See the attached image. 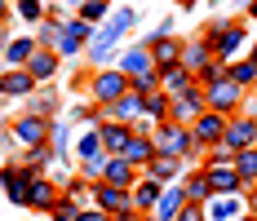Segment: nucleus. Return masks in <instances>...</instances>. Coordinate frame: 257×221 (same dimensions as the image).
<instances>
[{"label":"nucleus","mask_w":257,"mask_h":221,"mask_svg":"<svg viewBox=\"0 0 257 221\" xmlns=\"http://www.w3.org/2000/svg\"><path fill=\"white\" fill-rule=\"evenodd\" d=\"M76 14H80V18H84V23H93V27H102L106 18H111V0H84V5H80Z\"/></svg>","instance_id":"34"},{"label":"nucleus","mask_w":257,"mask_h":221,"mask_svg":"<svg viewBox=\"0 0 257 221\" xmlns=\"http://www.w3.org/2000/svg\"><path fill=\"white\" fill-rule=\"evenodd\" d=\"M138 221H160V217H151V212H147V217H138Z\"/></svg>","instance_id":"51"},{"label":"nucleus","mask_w":257,"mask_h":221,"mask_svg":"<svg viewBox=\"0 0 257 221\" xmlns=\"http://www.w3.org/2000/svg\"><path fill=\"white\" fill-rule=\"evenodd\" d=\"M222 75H226V62H222V58H213V62H208L204 71L195 75V84H200V89H208V84H217Z\"/></svg>","instance_id":"40"},{"label":"nucleus","mask_w":257,"mask_h":221,"mask_svg":"<svg viewBox=\"0 0 257 221\" xmlns=\"http://www.w3.org/2000/svg\"><path fill=\"white\" fill-rule=\"evenodd\" d=\"M58 67H62V58H58L53 49H36L31 62H27V75H31L36 84H49L53 75H58Z\"/></svg>","instance_id":"23"},{"label":"nucleus","mask_w":257,"mask_h":221,"mask_svg":"<svg viewBox=\"0 0 257 221\" xmlns=\"http://www.w3.org/2000/svg\"><path fill=\"white\" fill-rule=\"evenodd\" d=\"M244 18H253V23H257V0L248 5V9H244Z\"/></svg>","instance_id":"48"},{"label":"nucleus","mask_w":257,"mask_h":221,"mask_svg":"<svg viewBox=\"0 0 257 221\" xmlns=\"http://www.w3.org/2000/svg\"><path fill=\"white\" fill-rule=\"evenodd\" d=\"M213 62V49H208V36H191V40H182V67L191 75H200Z\"/></svg>","instance_id":"16"},{"label":"nucleus","mask_w":257,"mask_h":221,"mask_svg":"<svg viewBox=\"0 0 257 221\" xmlns=\"http://www.w3.org/2000/svg\"><path fill=\"white\" fill-rule=\"evenodd\" d=\"M98 133H102V150L106 155H124V146L133 142V124H115V120H106V124H98Z\"/></svg>","instance_id":"19"},{"label":"nucleus","mask_w":257,"mask_h":221,"mask_svg":"<svg viewBox=\"0 0 257 221\" xmlns=\"http://www.w3.org/2000/svg\"><path fill=\"white\" fill-rule=\"evenodd\" d=\"M226 75H231L244 93H253V89H257V67L248 62V58H235V62H226Z\"/></svg>","instance_id":"30"},{"label":"nucleus","mask_w":257,"mask_h":221,"mask_svg":"<svg viewBox=\"0 0 257 221\" xmlns=\"http://www.w3.org/2000/svg\"><path fill=\"white\" fill-rule=\"evenodd\" d=\"M204 98H208V111H217V115H239L244 102H248V93L235 84L231 75H222L217 84H208V89H204Z\"/></svg>","instance_id":"5"},{"label":"nucleus","mask_w":257,"mask_h":221,"mask_svg":"<svg viewBox=\"0 0 257 221\" xmlns=\"http://www.w3.org/2000/svg\"><path fill=\"white\" fill-rule=\"evenodd\" d=\"M173 5H182V9H195V5H200V0H173Z\"/></svg>","instance_id":"50"},{"label":"nucleus","mask_w":257,"mask_h":221,"mask_svg":"<svg viewBox=\"0 0 257 221\" xmlns=\"http://www.w3.org/2000/svg\"><path fill=\"white\" fill-rule=\"evenodd\" d=\"M53 106H58V93L40 84V93L27 98V115H40V120H53Z\"/></svg>","instance_id":"32"},{"label":"nucleus","mask_w":257,"mask_h":221,"mask_svg":"<svg viewBox=\"0 0 257 221\" xmlns=\"http://www.w3.org/2000/svg\"><path fill=\"white\" fill-rule=\"evenodd\" d=\"M0 75H5V67H0Z\"/></svg>","instance_id":"55"},{"label":"nucleus","mask_w":257,"mask_h":221,"mask_svg":"<svg viewBox=\"0 0 257 221\" xmlns=\"http://www.w3.org/2000/svg\"><path fill=\"white\" fill-rule=\"evenodd\" d=\"M93 155H106V150H102V133H98V128L80 133V142H76V159H93Z\"/></svg>","instance_id":"35"},{"label":"nucleus","mask_w":257,"mask_h":221,"mask_svg":"<svg viewBox=\"0 0 257 221\" xmlns=\"http://www.w3.org/2000/svg\"><path fill=\"white\" fill-rule=\"evenodd\" d=\"M80 221H111L102 208H80Z\"/></svg>","instance_id":"44"},{"label":"nucleus","mask_w":257,"mask_h":221,"mask_svg":"<svg viewBox=\"0 0 257 221\" xmlns=\"http://www.w3.org/2000/svg\"><path fill=\"white\" fill-rule=\"evenodd\" d=\"M204 111H208L204 89H191V93H182V98H169V120L173 124H186V128H191Z\"/></svg>","instance_id":"10"},{"label":"nucleus","mask_w":257,"mask_h":221,"mask_svg":"<svg viewBox=\"0 0 257 221\" xmlns=\"http://www.w3.org/2000/svg\"><path fill=\"white\" fill-rule=\"evenodd\" d=\"M244 5H253V0H244Z\"/></svg>","instance_id":"54"},{"label":"nucleus","mask_w":257,"mask_h":221,"mask_svg":"<svg viewBox=\"0 0 257 221\" xmlns=\"http://www.w3.org/2000/svg\"><path fill=\"white\" fill-rule=\"evenodd\" d=\"M138 23V9L133 5H120V9H111V18L98 27V36H93V45H89V62H93V71H102L106 62H111V53H115V40L128 36Z\"/></svg>","instance_id":"1"},{"label":"nucleus","mask_w":257,"mask_h":221,"mask_svg":"<svg viewBox=\"0 0 257 221\" xmlns=\"http://www.w3.org/2000/svg\"><path fill=\"white\" fill-rule=\"evenodd\" d=\"M5 18H14V5H9V0H0V23H5Z\"/></svg>","instance_id":"45"},{"label":"nucleus","mask_w":257,"mask_h":221,"mask_svg":"<svg viewBox=\"0 0 257 221\" xmlns=\"http://www.w3.org/2000/svg\"><path fill=\"white\" fill-rule=\"evenodd\" d=\"M160 190H164V186H160L155 177H147V172L138 177V186H133V208H138V217L155 212V199H160Z\"/></svg>","instance_id":"26"},{"label":"nucleus","mask_w":257,"mask_h":221,"mask_svg":"<svg viewBox=\"0 0 257 221\" xmlns=\"http://www.w3.org/2000/svg\"><path fill=\"white\" fill-rule=\"evenodd\" d=\"M45 14H49V5H45V0H14V18H23L31 31L45 23Z\"/></svg>","instance_id":"31"},{"label":"nucleus","mask_w":257,"mask_h":221,"mask_svg":"<svg viewBox=\"0 0 257 221\" xmlns=\"http://www.w3.org/2000/svg\"><path fill=\"white\" fill-rule=\"evenodd\" d=\"M204 212H208V221H239V217H248L244 195H213L204 203Z\"/></svg>","instance_id":"15"},{"label":"nucleus","mask_w":257,"mask_h":221,"mask_svg":"<svg viewBox=\"0 0 257 221\" xmlns=\"http://www.w3.org/2000/svg\"><path fill=\"white\" fill-rule=\"evenodd\" d=\"M31 177H36V172H27L23 164H5V168H0V190L9 195V203L27 208V195H31Z\"/></svg>","instance_id":"11"},{"label":"nucleus","mask_w":257,"mask_h":221,"mask_svg":"<svg viewBox=\"0 0 257 221\" xmlns=\"http://www.w3.org/2000/svg\"><path fill=\"white\" fill-rule=\"evenodd\" d=\"M124 159L133 164V168H147L155 159V142H151V133H133V142L124 146Z\"/></svg>","instance_id":"27"},{"label":"nucleus","mask_w":257,"mask_h":221,"mask_svg":"<svg viewBox=\"0 0 257 221\" xmlns=\"http://www.w3.org/2000/svg\"><path fill=\"white\" fill-rule=\"evenodd\" d=\"M155 58V71H169V67H182V40L178 36H164V40H151L147 45Z\"/></svg>","instance_id":"22"},{"label":"nucleus","mask_w":257,"mask_h":221,"mask_svg":"<svg viewBox=\"0 0 257 221\" xmlns=\"http://www.w3.org/2000/svg\"><path fill=\"white\" fill-rule=\"evenodd\" d=\"M9 137H14L23 150L45 146V142H49V120H40V115H18V120L9 124Z\"/></svg>","instance_id":"8"},{"label":"nucleus","mask_w":257,"mask_h":221,"mask_svg":"<svg viewBox=\"0 0 257 221\" xmlns=\"http://www.w3.org/2000/svg\"><path fill=\"white\" fill-rule=\"evenodd\" d=\"M133 89V80H128L120 67H102V71H93V80H89V98L98 102V106H111V102H120Z\"/></svg>","instance_id":"4"},{"label":"nucleus","mask_w":257,"mask_h":221,"mask_svg":"<svg viewBox=\"0 0 257 221\" xmlns=\"http://www.w3.org/2000/svg\"><path fill=\"white\" fill-rule=\"evenodd\" d=\"M111 221H138V212H120V217H111Z\"/></svg>","instance_id":"49"},{"label":"nucleus","mask_w":257,"mask_h":221,"mask_svg":"<svg viewBox=\"0 0 257 221\" xmlns=\"http://www.w3.org/2000/svg\"><path fill=\"white\" fill-rule=\"evenodd\" d=\"M49 221H80V199H71V195H62V203L49 212Z\"/></svg>","instance_id":"39"},{"label":"nucleus","mask_w":257,"mask_h":221,"mask_svg":"<svg viewBox=\"0 0 257 221\" xmlns=\"http://www.w3.org/2000/svg\"><path fill=\"white\" fill-rule=\"evenodd\" d=\"M235 172H239L248 186H257V146H253V150H239V155H235Z\"/></svg>","instance_id":"36"},{"label":"nucleus","mask_w":257,"mask_h":221,"mask_svg":"<svg viewBox=\"0 0 257 221\" xmlns=\"http://www.w3.org/2000/svg\"><path fill=\"white\" fill-rule=\"evenodd\" d=\"M151 142H155V155H178V159L195 164V168H200V159H204V146L195 142V133H191L186 124H173V120L155 124Z\"/></svg>","instance_id":"2"},{"label":"nucleus","mask_w":257,"mask_h":221,"mask_svg":"<svg viewBox=\"0 0 257 221\" xmlns=\"http://www.w3.org/2000/svg\"><path fill=\"white\" fill-rule=\"evenodd\" d=\"M222 146H231L235 155H239V150H253L257 146V120L244 115V111L231 115V120H226V133H222Z\"/></svg>","instance_id":"7"},{"label":"nucleus","mask_w":257,"mask_h":221,"mask_svg":"<svg viewBox=\"0 0 257 221\" xmlns=\"http://www.w3.org/2000/svg\"><path fill=\"white\" fill-rule=\"evenodd\" d=\"M138 177H142V168H133L124 155H111V159H106V172H102V181H106V186L133 190V186H138Z\"/></svg>","instance_id":"17"},{"label":"nucleus","mask_w":257,"mask_h":221,"mask_svg":"<svg viewBox=\"0 0 257 221\" xmlns=\"http://www.w3.org/2000/svg\"><path fill=\"white\" fill-rule=\"evenodd\" d=\"M182 190H186V203H208V199H213L204 168H191V172H186V177H182Z\"/></svg>","instance_id":"28"},{"label":"nucleus","mask_w":257,"mask_h":221,"mask_svg":"<svg viewBox=\"0 0 257 221\" xmlns=\"http://www.w3.org/2000/svg\"><path fill=\"white\" fill-rule=\"evenodd\" d=\"M204 36H208L213 58H222V62H235V58L248 53V23H239V18H222V23L208 27Z\"/></svg>","instance_id":"3"},{"label":"nucleus","mask_w":257,"mask_h":221,"mask_svg":"<svg viewBox=\"0 0 257 221\" xmlns=\"http://www.w3.org/2000/svg\"><path fill=\"white\" fill-rule=\"evenodd\" d=\"M239 221H253V217H239Z\"/></svg>","instance_id":"53"},{"label":"nucleus","mask_w":257,"mask_h":221,"mask_svg":"<svg viewBox=\"0 0 257 221\" xmlns=\"http://www.w3.org/2000/svg\"><path fill=\"white\" fill-rule=\"evenodd\" d=\"M89 199H93V208H102L106 217H120V212H138V208H133V190H120V186H106V181H98Z\"/></svg>","instance_id":"9"},{"label":"nucleus","mask_w":257,"mask_h":221,"mask_svg":"<svg viewBox=\"0 0 257 221\" xmlns=\"http://www.w3.org/2000/svg\"><path fill=\"white\" fill-rule=\"evenodd\" d=\"M106 159H111V155H93V159H80L76 168H80L84 181H93V186H98V181H102V172H106Z\"/></svg>","instance_id":"37"},{"label":"nucleus","mask_w":257,"mask_h":221,"mask_svg":"<svg viewBox=\"0 0 257 221\" xmlns=\"http://www.w3.org/2000/svg\"><path fill=\"white\" fill-rule=\"evenodd\" d=\"M120 71H124L128 80H138V75H151V71H155L151 49H147V45H133V49H124V53H120Z\"/></svg>","instance_id":"20"},{"label":"nucleus","mask_w":257,"mask_h":221,"mask_svg":"<svg viewBox=\"0 0 257 221\" xmlns=\"http://www.w3.org/2000/svg\"><path fill=\"white\" fill-rule=\"evenodd\" d=\"M36 49H40V45H36V36L27 31V36H18V40H9V45H5V53H0V67H5V71H14V67H27Z\"/></svg>","instance_id":"18"},{"label":"nucleus","mask_w":257,"mask_h":221,"mask_svg":"<svg viewBox=\"0 0 257 221\" xmlns=\"http://www.w3.org/2000/svg\"><path fill=\"white\" fill-rule=\"evenodd\" d=\"M62 23H67V9H62V5H49L45 23L31 31V36H36V45H40V49H53V53H58V45H62Z\"/></svg>","instance_id":"12"},{"label":"nucleus","mask_w":257,"mask_h":221,"mask_svg":"<svg viewBox=\"0 0 257 221\" xmlns=\"http://www.w3.org/2000/svg\"><path fill=\"white\" fill-rule=\"evenodd\" d=\"M62 36H71L76 45H84V49H89V45H93V36H98V27L84 23L80 14H67V23H62Z\"/></svg>","instance_id":"29"},{"label":"nucleus","mask_w":257,"mask_h":221,"mask_svg":"<svg viewBox=\"0 0 257 221\" xmlns=\"http://www.w3.org/2000/svg\"><path fill=\"white\" fill-rule=\"evenodd\" d=\"M226 120H231V115H217V111H204V115H200V120L191 124V133H195V142H200V146H217V142H222V133H226Z\"/></svg>","instance_id":"14"},{"label":"nucleus","mask_w":257,"mask_h":221,"mask_svg":"<svg viewBox=\"0 0 257 221\" xmlns=\"http://www.w3.org/2000/svg\"><path fill=\"white\" fill-rule=\"evenodd\" d=\"M53 5H62V9H71V14H76V9L84 5V0H53Z\"/></svg>","instance_id":"46"},{"label":"nucleus","mask_w":257,"mask_h":221,"mask_svg":"<svg viewBox=\"0 0 257 221\" xmlns=\"http://www.w3.org/2000/svg\"><path fill=\"white\" fill-rule=\"evenodd\" d=\"M31 221H49V217H31Z\"/></svg>","instance_id":"52"},{"label":"nucleus","mask_w":257,"mask_h":221,"mask_svg":"<svg viewBox=\"0 0 257 221\" xmlns=\"http://www.w3.org/2000/svg\"><path fill=\"white\" fill-rule=\"evenodd\" d=\"M244 58H248V62L257 67V40H248V53H244Z\"/></svg>","instance_id":"47"},{"label":"nucleus","mask_w":257,"mask_h":221,"mask_svg":"<svg viewBox=\"0 0 257 221\" xmlns=\"http://www.w3.org/2000/svg\"><path fill=\"white\" fill-rule=\"evenodd\" d=\"M222 164H235V150L217 142V146H208V150H204V159H200V168H222Z\"/></svg>","instance_id":"38"},{"label":"nucleus","mask_w":257,"mask_h":221,"mask_svg":"<svg viewBox=\"0 0 257 221\" xmlns=\"http://www.w3.org/2000/svg\"><path fill=\"white\" fill-rule=\"evenodd\" d=\"M133 93H138V98H151V93H160V75H138V80H133Z\"/></svg>","instance_id":"41"},{"label":"nucleus","mask_w":257,"mask_h":221,"mask_svg":"<svg viewBox=\"0 0 257 221\" xmlns=\"http://www.w3.org/2000/svg\"><path fill=\"white\" fill-rule=\"evenodd\" d=\"M62 195H67V190H62L53 177H45V172H40V177H31V195H27V208H31L36 217H49L53 208L62 203Z\"/></svg>","instance_id":"6"},{"label":"nucleus","mask_w":257,"mask_h":221,"mask_svg":"<svg viewBox=\"0 0 257 221\" xmlns=\"http://www.w3.org/2000/svg\"><path fill=\"white\" fill-rule=\"evenodd\" d=\"M155 75H160V89H164L169 98H182V93L200 89V84H195V75L186 71V67H169V71H155Z\"/></svg>","instance_id":"24"},{"label":"nucleus","mask_w":257,"mask_h":221,"mask_svg":"<svg viewBox=\"0 0 257 221\" xmlns=\"http://www.w3.org/2000/svg\"><path fill=\"white\" fill-rule=\"evenodd\" d=\"M182 208H186V190H182V181H178V186H164V190H160V199H155V212H151V217L173 221Z\"/></svg>","instance_id":"25"},{"label":"nucleus","mask_w":257,"mask_h":221,"mask_svg":"<svg viewBox=\"0 0 257 221\" xmlns=\"http://www.w3.org/2000/svg\"><path fill=\"white\" fill-rule=\"evenodd\" d=\"M142 172H147V177H155L160 186H178V181H182L191 168H186V159H178V155H155V159H151Z\"/></svg>","instance_id":"13"},{"label":"nucleus","mask_w":257,"mask_h":221,"mask_svg":"<svg viewBox=\"0 0 257 221\" xmlns=\"http://www.w3.org/2000/svg\"><path fill=\"white\" fill-rule=\"evenodd\" d=\"M49 146H53V155H67V146H71V120H49Z\"/></svg>","instance_id":"33"},{"label":"nucleus","mask_w":257,"mask_h":221,"mask_svg":"<svg viewBox=\"0 0 257 221\" xmlns=\"http://www.w3.org/2000/svg\"><path fill=\"white\" fill-rule=\"evenodd\" d=\"M173 221H208V212H204V203H186Z\"/></svg>","instance_id":"42"},{"label":"nucleus","mask_w":257,"mask_h":221,"mask_svg":"<svg viewBox=\"0 0 257 221\" xmlns=\"http://www.w3.org/2000/svg\"><path fill=\"white\" fill-rule=\"evenodd\" d=\"M40 84L27 75V67H14V71H5L0 75V98H31Z\"/></svg>","instance_id":"21"},{"label":"nucleus","mask_w":257,"mask_h":221,"mask_svg":"<svg viewBox=\"0 0 257 221\" xmlns=\"http://www.w3.org/2000/svg\"><path fill=\"white\" fill-rule=\"evenodd\" d=\"M76 53H84V45H76L71 36H62V45H58V58H76Z\"/></svg>","instance_id":"43"}]
</instances>
